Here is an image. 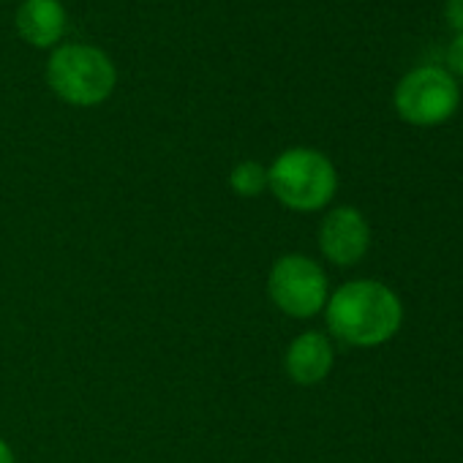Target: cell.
Returning a JSON list of instances; mask_svg holds the SVG:
<instances>
[{
	"mask_svg": "<svg viewBox=\"0 0 463 463\" xmlns=\"http://www.w3.org/2000/svg\"><path fill=\"white\" fill-rule=\"evenodd\" d=\"M14 28L33 50H55L69 31V12L63 0H23L14 14Z\"/></svg>",
	"mask_w": 463,
	"mask_h": 463,
	"instance_id": "cell-7",
	"label": "cell"
},
{
	"mask_svg": "<svg viewBox=\"0 0 463 463\" xmlns=\"http://www.w3.org/2000/svg\"><path fill=\"white\" fill-rule=\"evenodd\" d=\"M317 243L322 257L335 268H354L365 260L371 249V223L363 210L352 204H338L319 221Z\"/></svg>",
	"mask_w": 463,
	"mask_h": 463,
	"instance_id": "cell-6",
	"label": "cell"
},
{
	"mask_svg": "<svg viewBox=\"0 0 463 463\" xmlns=\"http://www.w3.org/2000/svg\"><path fill=\"white\" fill-rule=\"evenodd\" d=\"M325 322L335 341L354 349L390 344L403 327V303L392 287L376 279H354L330 292Z\"/></svg>",
	"mask_w": 463,
	"mask_h": 463,
	"instance_id": "cell-1",
	"label": "cell"
},
{
	"mask_svg": "<svg viewBox=\"0 0 463 463\" xmlns=\"http://www.w3.org/2000/svg\"><path fill=\"white\" fill-rule=\"evenodd\" d=\"M0 463H17V458H14V449L0 439Z\"/></svg>",
	"mask_w": 463,
	"mask_h": 463,
	"instance_id": "cell-12",
	"label": "cell"
},
{
	"mask_svg": "<svg viewBox=\"0 0 463 463\" xmlns=\"http://www.w3.org/2000/svg\"><path fill=\"white\" fill-rule=\"evenodd\" d=\"M268 191L292 213H319L338 194V169L317 147H287L268 166Z\"/></svg>",
	"mask_w": 463,
	"mask_h": 463,
	"instance_id": "cell-3",
	"label": "cell"
},
{
	"mask_svg": "<svg viewBox=\"0 0 463 463\" xmlns=\"http://www.w3.org/2000/svg\"><path fill=\"white\" fill-rule=\"evenodd\" d=\"M455 80H463V33H455L449 47H447V66H444Z\"/></svg>",
	"mask_w": 463,
	"mask_h": 463,
	"instance_id": "cell-10",
	"label": "cell"
},
{
	"mask_svg": "<svg viewBox=\"0 0 463 463\" xmlns=\"http://www.w3.org/2000/svg\"><path fill=\"white\" fill-rule=\"evenodd\" d=\"M44 80L63 104L90 109L112 99L118 88V66L101 47L69 42L50 52Z\"/></svg>",
	"mask_w": 463,
	"mask_h": 463,
	"instance_id": "cell-2",
	"label": "cell"
},
{
	"mask_svg": "<svg viewBox=\"0 0 463 463\" xmlns=\"http://www.w3.org/2000/svg\"><path fill=\"white\" fill-rule=\"evenodd\" d=\"M444 20L455 33H463V0H444Z\"/></svg>",
	"mask_w": 463,
	"mask_h": 463,
	"instance_id": "cell-11",
	"label": "cell"
},
{
	"mask_svg": "<svg viewBox=\"0 0 463 463\" xmlns=\"http://www.w3.org/2000/svg\"><path fill=\"white\" fill-rule=\"evenodd\" d=\"M268 295L281 314L292 319H314L330 300V279L317 260L306 254H284L268 273Z\"/></svg>",
	"mask_w": 463,
	"mask_h": 463,
	"instance_id": "cell-5",
	"label": "cell"
},
{
	"mask_svg": "<svg viewBox=\"0 0 463 463\" xmlns=\"http://www.w3.org/2000/svg\"><path fill=\"white\" fill-rule=\"evenodd\" d=\"M333 365H335V346H333L330 335L322 330L300 333L284 354L287 376L300 387H314V384L325 382L330 376Z\"/></svg>",
	"mask_w": 463,
	"mask_h": 463,
	"instance_id": "cell-8",
	"label": "cell"
},
{
	"mask_svg": "<svg viewBox=\"0 0 463 463\" xmlns=\"http://www.w3.org/2000/svg\"><path fill=\"white\" fill-rule=\"evenodd\" d=\"M229 188L241 199H257L268 191V166L262 161L246 158L238 161L229 172Z\"/></svg>",
	"mask_w": 463,
	"mask_h": 463,
	"instance_id": "cell-9",
	"label": "cell"
},
{
	"mask_svg": "<svg viewBox=\"0 0 463 463\" xmlns=\"http://www.w3.org/2000/svg\"><path fill=\"white\" fill-rule=\"evenodd\" d=\"M395 115L417 128L447 123L460 107V85L444 66H417L392 90Z\"/></svg>",
	"mask_w": 463,
	"mask_h": 463,
	"instance_id": "cell-4",
	"label": "cell"
}]
</instances>
